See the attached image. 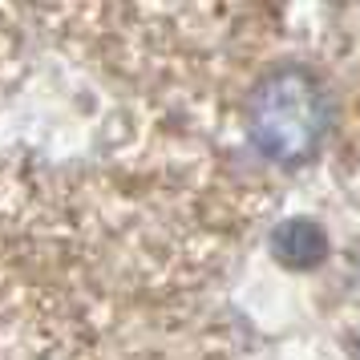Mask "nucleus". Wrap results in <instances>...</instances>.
Segmentation results:
<instances>
[{
  "label": "nucleus",
  "instance_id": "obj_1",
  "mask_svg": "<svg viewBox=\"0 0 360 360\" xmlns=\"http://www.w3.org/2000/svg\"><path fill=\"white\" fill-rule=\"evenodd\" d=\"M243 117L259 154H267L271 162L300 166L320 150V138H324V85L304 69L267 73L251 89Z\"/></svg>",
  "mask_w": 360,
  "mask_h": 360
},
{
  "label": "nucleus",
  "instance_id": "obj_2",
  "mask_svg": "<svg viewBox=\"0 0 360 360\" xmlns=\"http://www.w3.org/2000/svg\"><path fill=\"white\" fill-rule=\"evenodd\" d=\"M324 251H328V239H324V227L316 219L295 214V219H288V223H279L271 231V255L283 267L308 271V267H316V263L324 259Z\"/></svg>",
  "mask_w": 360,
  "mask_h": 360
}]
</instances>
